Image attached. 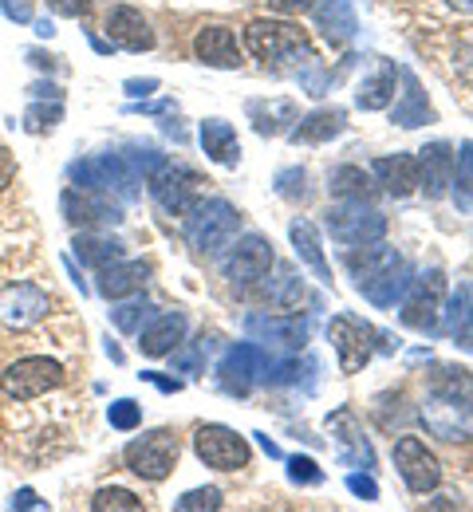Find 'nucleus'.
Masks as SVG:
<instances>
[{
    "mask_svg": "<svg viewBox=\"0 0 473 512\" xmlns=\"http://www.w3.org/2000/svg\"><path fill=\"white\" fill-rule=\"evenodd\" d=\"M174 509H182V512L221 509V493H217V489H194V493H186V497H178V501H174Z\"/></svg>",
    "mask_w": 473,
    "mask_h": 512,
    "instance_id": "c03bdc74",
    "label": "nucleus"
},
{
    "mask_svg": "<svg viewBox=\"0 0 473 512\" xmlns=\"http://www.w3.org/2000/svg\"><path fill=\"white\" fill-rule=\"evenodd\" d=\"M312 12H316V28L332 40V44H347L351 36H355V8H351V0H320V4H312Z\"/></svg>",
    "mask_w": 473,
    "mask_h": 512,
    "instance_id": "393cba45",
    "label": "nucleus"
},
{
    "mask_svg": "<svg viewBox=\"0 0 473 512\" xmlns=\"http://www.w3.org/2000/svg\"><path fill=\"white\" fill-rule=\"evenodd\" d=\"M28 95H32V99H64V91H60L56 83H32Z\"/></svg>",
    "mask_w": 473,
    "mask_h": 512,
    "instance_id": "6e6d98bb",
    "label": "nucleus"
},
{
    "mask_svg": "<svg viewBox=\"0 0 473 512\" xmlns=\"http://www.w3.org/2000/svg\"><path fill=\"white\" fill-rule=\"evenodd\" d=\"M272 264H276V260H272V245L265 237L249 233L245 241L229 245V256L221 260V272H225V280H229L233 288H253V284H261V280L269 276Z\"/></svg>",
    "mask_w": 473,
    "mask_h": 512,
    "instance_id": "9b49d317",
    "label": "nucleus"
},
{
    "mask_svg": "<svg viewBox=\"0 0 473 512\" xmlns=\"http://www.w3.org/2000/svg\"><path fill=\"white\" fill-rule=\"evenodd\" d=\"M107 422H111L115 430H138V422H142V406H138L135 398H119V402L107 406Z\"/></svg>",
    "mask_w": 473,
    "mask_h": 512,
    "instance_id": "79ce46f5",
    "label": "nucleus"
},
{
    "mask_svg": "<svg viewBox=\"0 0 473 512\" xmlns=\"http://www.w3.org/2000/svg\"><path fill=\"white\" fill-rule=\"evenodd\" d=\"M107 36L123 52H150L154 48V32H150L146 16L131 4H119V8L107 12Z\"/></svg>",
    "mask_w": 473,
    "mask_h": 512,
    "instance_id": "6ab92c4d",
    "label": "nucleus"
},
{
    "mask_svg": "<svg viewBox=\"0 0 473 512\" xmlns=\"http://www.w3.org/2000/svg\"><path fill=\"white\" fill-rule=\"evenodd\" d=\"M178 453L182 449H178V438L170 430H150V434H142L123 449V461L142 481H166L178 465Z\"/></svg>",
    "mask_w": 473,
    "mask_h": 512,
    "instance_id": "423d86ee",
    "label": "nucleus"
},
{
    "mask_svg": "<svg viewBox=\"0 0 473 512\" xmlns=\"http://www.w3.org/2000/svg\"><path fill=\"white\" fill-rule=\"evenodd\" d=\"M194 449L209 469H221V473H233V469L249 465V442L241 434H233L229 426H198Z\"/></svg>",
    "mask_w": 473,
    "mask_h": 512,
    "instance_id": "4468645a",
    "label": "nucleus"
},
{
    "mask_svg": "<svg viewBox=\"0 0 473 512\" xmlns=\"http://www.w3.org/2000/svg\"><path fill=\"white\" fill-rule=\"evenodd\" d=\"M205 347H209L205 339H202V343H198V347H194V351H178V347H174V351H170V355H174V367H182L186 375H202Z\"/></svg>",
    "mask_w": 473,
    "mask_h": 512,
    "instance_id": "49530a36",
    "label": "nucleus"
},
{
    "mask_svg": "<svg viewBox=\"0 0 473 512\" xmlns=\"http://www.w3.org/2000/svg\"><path fill=\"white\" fill-rule=\"evenodd\" d=\"M91 509L95 512H142V501H138L131 489H99L95 493V501H91Z\"/></svg>",
    "mask_w": 473,
    "mask_h": 512,
    "instance_id": "ea45409f",
    "label": "nucleus"
},
{
    "mask_svg": "<svg viewBox=\"0 0 473 512\" xmlns=\"http://www.w3.org/2000/svg\"><path fill=\"white\" fill-rule=\"evenodd\" d=\"M249 119H253L257 134H280V130H288V123H296V103H288V99H272V103L253 99L249 103Z\"/></svg>",
    "mask_w": 473,
    "mask_h": 512,
    "instance_id": "473e14b6",
    "label": "nucleus"
},
{
    "mask_svg": "<svg viewBox=\"0 0 473 512\" xmlns=\"http://www.w3.org/2000/svg\"><path fill=\"white\" fill-rule=\"evenodd\" d=\"M328 426H332V438H336V446H339V457H343L347 465H363V469L375 465V449H371V442L363 438V426H359V418H355L351 410H336V414L328 418Z\"/></svg>",
    "mask_w": 473,
    "mask_h": 512,
    "instance_id": "4be33fe9",
    "label": "nucleus"
},
{
    "mask_svg": "<svg viewBox=\"0 0 473 512\" xmlns=\"http://www.w3.org/2000/svg\"><path fill=\"white\" fill-rule=\"evenodd\" d=\"M56 28H52V20H36V36H52Z\"/></svg>",
    "mask_w": 473,
    "mask_h": 512,
    "instance_id": "bf43d9fd",
    "label": "nucleus"
},
{
    "mask_svg": "<svg viewBox=\"0 0 473 512\" xmlns=\"http://www.w3.org/2000/svg\"><path fill=\"white\" fill-rule=\"evenodd\" d=\"M64 386V367L56 359H44V355H32V359H16L4 375H0V390L16 402H32L48 390Z\"/></svg>",
    "mask_w": 473,
    "mask_h": 512,
    "instance_id": "6e6552de",
    "label": "nucleus"
},
{
    "mask_svg": "<svg viewBox=\"0 0 473 512\" xmlns=\"http://www.w3.org/2000/svg\"><path fill=\"white\" fill-rule=\"evenodd\" d=\"M265 296H269V304H280V308H296V304L304 300V284L296 280V272H292L288 264H280V268H276V280H272L269 288H265Z\"/></svg>",
    "mask_w": 473,
    "mask_h": 512,
    "instance_id": "e433bc0d",
    "label": "nucleus"
},
{
    "mask_svg": "<svg viewBox=\"0 0 473 512\" xmlns=\"http://www.w3.org/2000/svg\"><path fill=\"white\" fill-rule=\"evenodd\" d=\"M150 320H154V304H150V300H131V304H119V308L111 312V323H115L119 331H127V335H138Z\"/></svg>",
    "mask_w": 473,
    "mask_h": 512,
    "instance_id": "4c0bfd02",
    "label": "nucleus"
},
{
    "mask_svg": "<svg viewBox=\"0 0 473 512\" xmlns=\"http://www.w3.org/2000/svg\"><path fill=\"white\" fill-rule=\"evenodd\" d=\"M146 280H150V264L123 256V260L99 268V296H103V300H127V296L142 292Z\"/></svg>",
    "mask_w": 473,
    "mask_h": 512,
    "instance_id": "412c9836",
    "label": "nucleus"
},
{
    "mask_svg": "<svg viewBox=\"0 0 473 512\" xmlns=\"http://www.w3.org/2000/svg\"><path fill=\"white\" fill-rule=\"evenodd\" d=\"M450 4H454L458 12H470V16H473V0H450Z\"/></svg>",
    "mask_w": 473,
    "mask_h": 512,
    "instance_id": "680f3d73",
    "label": "nucleus"
},
{
    "mask_svg": "<svg viewBox=\"0 0 473 512\" xmlns=\"http://www.w3.org/2000/svg\"><path fill=\"white\" fill-rule=\"evenodd\" d=\"M351 276H355V288L375 304V308H391L410 284V264L395 249L387 245H363V256L351 253Z\"/></svg>",
    "mask_w": 473,
    "mask_h": 512,
    "instance_id": "f257e3e1",
    "label": "nucleus"
},
{
    "mask_svg": "<svg viewBox=\"0 0 473 512\" xmlns=\"http://www.w3.org/2000/svg\"><path fill=\"white\" fill-rule=\"evenodd\" d=\"M328 190L336 193L339 201H371L375 186H371V174H363L359 166H339L328 182Z\"/></svg>",
    "mask_w": 473,
    "mask_h": 512,
    "instance_id": "c9c22d12",
    "label": "nucleus"
},
{
    "mask_svg": "<svg viewBox=\"0 0 473 512\" xmlns=\"http://www.w3.org/2000/svg\"><path fill=\"white\" fill-rule=\"evenodd\" d=\"M276 193L288 197V201H304V197H308V174H304L300 166L280 170V174H276Z\"/></svg>",
    "mask_w": 473,
    "mask_h": 512,
    "instance_id": "37998d69",
    "label": "nucleus"
},
{
    "mask_svg": "<svg viewBox=\"0 0 473 512\" xmlns=\"http://www.w3.org/2000/svg\"><path fill=\"white\" fill-rule=\"evenodd\" d=\"M0 12L8 20H16V24H28L32 20V4L28 0H0Z\"/></svg>",
    "mask_w": 473,
    "mask_h": 512,
    "instance_id": "8fccbe9b",
    "label": "nucleus"
},
{
    "mask_svg": "<svg viewBox=\"0 0 473 512\" xmlns=\"http://www.w3.org/2000/svg\"><path fill=\"white\" fill-rule=\"evenodd\" d=\"M91 44H95V52H111L115 44H107V40H99V36H91Z\"/></svg>",
    "mask_w": 473,
    "mask_h": 512,
    "instance_id": "052dcab7",
    "label": "nucleus"
},
{
    "mask_svg": "<svg viewBox=\"0 0 473 512\" xmlns=\"http://www.w3.org/2000/svg\"><path fill=\"white\" fill-rule=\"evenodd\" d=\"M48 8H52L56 16L79 20V16H87V12H91V0H48Z\"/></svg>",
    "mask_w": 473,
    "mask_h": 512,
    "instance_id": "09e8293b",
    "label": "nucleus"
},
{
    "mask_svg": "<svg viewBox=\"0 0 473 512\" xmlns=\"http://www.w3.org/2000/svg\"><path fill=\"white\" fill-rule=\"evenodd\" d=\"M288 477H292L296 485H320V481H324V473H320V465H316L312 457H292V461H288Z\"/></svg>",
    "mask_w": 473,
    "mask_h": 512,
    "instance_id": "a18cd8bd",
    "label": "nucleus"
},
{
    "mask_svg": "<svg viewBox=\"0 0 473 512\" xmlns=\"http://www.w3.org/2000/svg\"><path fill=\"white\" fill-rule=\"evenodd\" d=\"M150 91H158V79H127V95H135V99H146Z\"/></svg>",
    "mask_w": 473,
    "mask_h": 512,
    "instance_id": "864d4df0",
    "label": "nucleus"
},
{
    "mask_svg": "<svg viewBox=\"0 0 473 512\" xmlns=\"http://www.w3.org/2000/svg\"><path fill=\"white\" fill-rule=\"evenodd\" d=\"M60 209L68 217V225H83V229H95V225H115L123 221V209L111 193L91 190V186H68L60 197Z\"/></svg>",
    "mask_w": 473,
    "mask_h": 512,
    "instance_id": "ddd939ff",
    "label": "nucleus"
},
{
    "mask_svg": "<svg viewBox=\"0 0 473 512\" xmlns=\"http://www.w3.org/2000/svg\"><path fill=\"white\" fill-rule=\"evenodd\" d=\"M194 56L209 67H237L241 64L237 36H233L229 28H221V24H209V28L198 32V40H194Z\"/></svg>",
    "mask_w": 473,
    "mask_h": 512,
    "instance_id": "b1692460",
    "label": "nucleus"
},
{
    "mask_svg": "<svg viewBox=\"0 0 473 512\" xmlns=\"http://www.w3.org/2000/svg\"><path fill=\"white\" fill-rule=\"evenodd\" d=\"M454 174H458V205L470 209L473 205V142L462 146L458 162H454Z\"/></svg>",
    "mask_w": 473,
    "mask_h": 512,
    "instance_id": "a19ab883",
    "label": "nucleus"
},
{
    "mask_svg": "<svg viewBox=\"0 0 473 512\" xmlns=\"http://www.w3.org/2000/svg\"><path fill=\"white\" fill-rule=\"evenodd\" d=\"M328 339H332V347H336L339 355V371L343 375H355V371H363L371 363L379 331L367 327V323L351 320V316H336V320L328 323Z\"/></svg>",
    "mask_w": 473,
    "mask_h": 512,
    "instance_id": "f8f14e48",
    "label": "nucleus"
},
{
    "mask_svg": "<svg viewBox=\"0 0 473 512\" xmlns=\"http://www.w3.org/2000/svg\"><path fill=\"white\" fill-rule=\"evenodd\" d=\"M71 186H91V190L135 197L138 174L127 162V154H95V158H83L71 166Z\"/></svg>",
    "mask_w": 473,
    "mask_h": 512,
    "instance_id": "0eeeda50",
    "label": "nucleus"
},
{
    "mask_svg": "<svg viewBox=\"0 0 473 512\" xmlns=\"http://www.w3.org/2000/svg\"><path fill=\"white\" fill-rule=\"evenodd\" d=\"M430 394H442V398H454L462 406H473V375L462 367H438L434 379H430Z\"/></svg>",
    "mask_w": 473,
    "mask_h": 512,
    "instance_id": "f704fd0d",
    "label": "nucleus"
},
{
    "mask_svg": "<svg viewBox=\"0 0 473 512\" xmlns=\"http://www.w3.org/2000/svg\"><path fill=\"white\" fill-rule=\"evenodd\" d=\"M446 331H450L462 347H473V284H462V288H458V296L450 300Z\"/></svg>",
    "mask_w": 473,
    "mask_h": 512,
    "instance_id": "72a5a7b5",
    "label": "nucleus"
},
{
    "mask_svg": "<svg viewBox=\"0 0 473 512\" xmlns=\"http://www.w3.org/2000/svg\"><path fill=\"white\" fill-rule=\"evenodd\" d=\"M71 249H75V256H79L87 268H107V264H115V260L127 256V245H123V241L103 237V233H79Z\"/></svg>",
    "mask_w": 473,
    "mask_h": 512,
    "instance_id": "c756f323",
    "label": "nucleus"
},
{
    "mask_svg": "<svg viewBox=\"0 0 473 512\" xmlns=\"http://www.w3.org/2000/svg\"><path fill=\"white\" fill-rule=\"evenodd\" d=\"M276 12H288V16H296V12H308L316 0H269Z\"/></svg>",
    "mask_w": 473,
    "mask_h": 512,
    "instance_id": "5fc2aeb1",
    "label": "nucleus"
},
{
    "mask_svg": "<svg viewBox=\"0 0 473 512\" xmlns=\"http://www.w3.org/2000/svg\"><path fill=\"white\" fill-rule=\"evenodd\" d=\"M442 300H446V276H442V268H430V272H422L418 280L406 284V300L399 316L414 331H438Z\"/></svg>",
    "mask_w": 473,
    "mask_h": 512,
    "instance_id": "9d476101",
    "label": "nucleus"
},
{
    "mask_svg": "<svg viewBox=\"0 0 473 512\" xmlns=\"http://www.w3.org/2000/svg\"><path fill=\"white\" fill-rule=\"evenodd\" d=\"M399 75H403L406 91H403V103H395L391 119H395L399 127H422V123H430V103H426L422 83H418L410 71H399Z\"/></svg>",
    "mask_w": 473,
    "mask_h": 512,
    "instance_id": "2f4dec72",
    "label": "nucleus"
},
{
    "mask_svg": "<svg viewBox=\"0 0 473 512\" xmlns=\"http://www.w3.org/2000/svg\"><path fill=\"white\" fill-rule=\"evenodd\" d=\"M12 178H16V158L8 146H0V193L12 186Z\"/></svg>",
    "mask_w": 473,
    "mask_h": 512,
    "instance_id": "3c124183",
    "label": "nucleus"
},
{
    "mask_svg": "<svg viewBox=\"0 0 473 512\" xmlns=\"http://www.w3.org/2000/svg\"><path fill=\"white\" fill-rule=\"evenodd\" d=\"M249 327V335H257L261 343H269V347H284V351H300L304 343H308V320H300V316H249L245 320Z\"/></svg>",
    "mask_w": 473,
    "mask_h": 512,
    "instance_id": "aec40b11",
    "label": "nucleus"
},
{
    "mask_svg": "<svg viewBox=\"0 0 473 512\" xmlns=\"http://www.w3.org/2000/svg\"><path fill=\"white\" fill-rule=\"evenodd\" d=\"M186 316L182 312H166V316H158V320H150L142 331H138V347H142V355H150V359H162V355H170L182 339H186Z\"/></svg>",
    "mask_w": 473,
    "mask_h": 512,
    "instance_id": "5701e85b",
    "label": "nucleus"
},
{
    "mask_svg": "<svg viewBox=\"0 0 473 512\" xmlns=\"http://www.w3.org/2000/svg\"><path fill=\"white\" fill-rule=\"evenodd\" d=\"M146 186H150V197L158 201L162 213H170V217H186V213L202 201L205 182L190 170V166L162 158V162L146 174Z\"/></svg>",
    "mask_w": 473,
    "mask_h": 512,
    "instance_id": "20e7f679",
    "label": "nucleus"
},
{
    "mask_svg": "<svg viewBox=\"0 0 473 512\" xmlns=\"http://www.w3.org/2000/svg\"><path fill=\"white\" fill-rule=\"evenodd\" d=\"M28 64H36V67H48V71H52V67H56V56H44V52H40V48H32V52H28Z\"/></svg>",
    "mask_w": 473,
    "mask_h": 512,
    "instance_id": "13d9d810",
    "label": "nucleus"
},
{
    "mask_svg": "<svg viewBox=\"0 0 473 512\" xmlns=\"http://www.w3.org/2000/svg\"><path fill=\"white\" fill-rule=\"evenodd\" d=\"M328 233L336 237L339 245L363 249V245L383 241V233H387V217H383L371 201H339V205L328 209Z\"/></svg>",
    "mask_w": 473,
    "mask_h": 512,
    "instance_id": "39448f33",
    "label": "nucleus"
},
{
    "mask_svg": "<svg viewBox=\"0 0 473 512\" xmlns=\"http://www.w3.org/2000/svg\"><path fill=\"white\" fill-rule=\"evenodd\" d=\"M422 422L442 442H470L473 438V406H462V402L442 398V394H430L426 398Z\"/></svg>",
    "mask_w": 473,
    "mask_h": 512,
    "instance_id": "2eb2a0df",
    "label": "nucleus"
},
{
    "mask_svg": "<svg viewBox=\"0 0 473 512\" xmlns=\"http://www.w3.org/2000/svg\"><path fill=\"white\" fill-rule=\"evenodd\" d=\"M12 509H44V501L32 489H20V493H12Z\"/></svg>",
    "mask_w": 473,
    "mask_h": 512,
    "instance_id": "603ef678",
    "label": "nucleus"
},
{
    "mask_svg": "<svg viewBox=\"0 0 473 512\" xmlns=\"http://www.w3.org/2000/svg\"><path fill=\"white\" fill-rule=\"evenodd\" d=\"M202 150L217 166H237V162H241L237 130L229 127L225 119H205L202 123Z\"/></svg>",
    "mask_w": 473,
    "mask_h": 512,
    "instance_id": "cd10ccee",
    "label": "nucleus"
},
{
    "mask_svg": "<svg viewBox=\"0 0 473 512\" xmlns=\"http://www.w3.org/2000/svg\"><path fill=\"white\" fill-rule=\"evenodd\" d=\"M395 83H399V67L391 64V60H383V64L375 67V75L363 79V87L355 91V103L363 111H383L395 99Z\"/></svg>",
    "mask_w": 473,
    "mask_h": 512,
    "instance_id": "c85d7f7f",
    "label": "nucleus"
},
{
    "mask_svg": "<svg viewBox=\"0 0 473 512\" xmlns=\"http://www.w3.org/2000/svg\"><path fill=\"white\" fill-rule=\"evenodd\" d=\"M272 359L265 347L257 343H237L225 351L221 367H217V379L225 386V394H249L257 383H269Z\"/></svg>",
    "mask_w": 473,
    "mask_h": 512,
    "instance_id": "1a4fd4ad",
    "label": "nucleus"
},
{
    "mask_svg": "<svg viewBox=\"0 0 473 512\" xmlns=\"http://www.w3.org/2000/svg\"><path fill=\"white\" fill-rule=\"evenodd\" d=\"M395 465H399V473H403L410 493H430V489H438V481H442L438 457L422 446L418 438H399V442H395Z\"/></svg>",
    "mask_w": 473,
    "mask_h": 512,
    "instance_id": "dca6fc26",
    "label": "nucleus"
},
{
    "mask_svg": "<svg viewBox=\"0 0 473 512\" xmlns=\"http://www.w3.org/2000/svg\"><path fill=\"white\" fill-rule=\"evenodd\" d=\"M237 221H241V213L225 197H209V201L202 197L186 213V241H190V249L198 256H217L221 249L233 245Z\"/></svg>",
    "mask_w": 473,
    "mask_h": 512,
    "instance_id": "7ed1b4c3",
    "label": "nucleus"
},
{
    "mask_svg": "<svg viewBox=\"0 0 473 512\" xmlns=\"http://www.w3.org/2000/svg\"><path fill=\"white\" fill-rule=\"evenodd\" d=\"M288 237H292V245H296V253L300 260L320 276V284H332V268H328V256H324V245H320V233H316V225L312 221H292V229H288Z\"/></svg>",
    "mask_w": 473,
    "mask_h": 512,
    "instance_id": "bb28decb",
    "label": "nucleus"
},
{
    "mask_svg": "<svg viewBox=\"0 0 473 512\" xmlns=\"http://www.w3.org/2000/svg\"><path fill=\"white\" fill-rule=\"evenodd\" d=\"M142 379H146V383H154V386H158V390H166V394H174V390H182V383H178V379H162L158 371H142Z\"/></svg>",
    "mask_w": 473,
    "mask_h": 512,
    "instance_id": "4d7b16f0",
    "label": "nucleus"
},
{
    "mask_svg": "<svg viewBox=\"0 0 473 512\" xmlns=\"http://www.w3.org/2000/svg\"><path fill=\"white\" fill-rule=\"evenodd\" d=\"M375 178L383 182V190L406 197L418 190V158L414 154H395V158H379L375 162Z\"/></svg>",
    "mask_w": 473,
    "mask_h": 512,
    "instance_id": "a878e982",
    "label": "nucleus"
},
{
    "mask_svg": "<svg viewBox=\"0 0 473 512\" xmlns=\"http://www.w3.org/2000/svg\"><path fill=\"white\" fill-rule=\"evenodd\" d=\"M257 438H261V434H257ZM261 446H265V453H269V457H280V449H276V446H272V442H269V438H261Z\"/></svg>",
    "mask_w": 473,
    "mask_h": 512,
    "instance_id": "e2e57ef3",
    "label": "nucleus"
},
{
    "mask_svg": "<svg viewBox=\"0 0 473 512\" xmlns=\"http://www.w3.org/2000/svg\"><path fill=\"white\" fill-rule=\"evenodd\" d=\"M343 123H347V115L339 107H324V111H312L308 119H296V127L288 134H292V142H328L343 130Z\"/></svg>",
    "mask_w": 473,
    "mask_h": 512,
    "instance_id": "7c9ffc66",
    "label": "nucleus"
},
{
    "mask_svg": "<svg viewBox=\"0 0 473 512\" xmlns=\"http://www.w3.org/2000/svg\"><path fill=\"white\" fill-rule=\"evenodd\" d=\"M347 489H351L355 497H363V501H379V485H375L367 473H351V477H347Z\"/></svg>",
    "mask_w": 473,
    "mask_h": 512,
    "instance_id": "de8ad7c7",
    "label": "nucleus"
},
{
    "mask_svg": "<svg viewBox=\"0 0 473 512\" xmlns=\"http://www.w3.org/2000/svg\"><path fill=\"white\" fill-rule=\"evenodd\" d=\"M48 316V292L40 284H8L0 288V320L8 327H32Z\"/></svg>",
    "mask_w": 473,
    "mask_h": 512,
    "instance_id": "f3484780",
    "label": "nucleus"
},
{
    "mask_svg": "<svg viewBox=\"0 0 473 512\" xmlns=\"http://www.w3.org/2000/svg\"><path fill=\"white\" fill-rule=\"evenodd\" d=\"M245 40H249V52L272 67L312 64V60H316V52H312L304 28H296V24H288V20H253L249 32H245Z\"/></svg>",
    "mask_w": 473,
    "mask_h": 512,
    "instance_id": "f03ea898",
    "label": "nucleus"
},
{
    "mask_svg": "<svg viewBox=\"0 0 473 512\" xmlns=\"http://www.w3.org/2000/svg\"><path fill=\"white\" fill-rule=\"evenodd\" d=\"M454 162L458 154L446 142H430L418 150V186L426 190V197H446L454 186Z\"/></svg>",
    "mask_w": 473,
    "mask_h": 512,
    "instance_id": "a211bd4d",
    "label": "nucleus"
},
{
    "mask_svg": "<svg viewBox=\"0 0 473 512\" xmlns=\"http://www.w3.org/2000/svg\"><path fill=\"white\" fill-rule=\"evenodd\" d=\"M64 119V103H44V99H32V107L24 111V130L28 134H44V130H52L56 123Z\"/></svg>",
    "mask_w": 473,
    "mask_h": 512,
    "instance_id": "58836bf2",
    "label": "nucleus"
}]
</instances>
